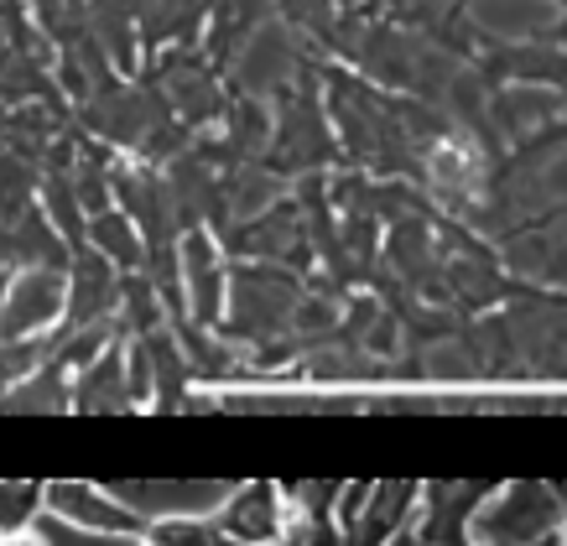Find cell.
I'll return each mask as SVG.
<instances>
[{"label": "cell", "instance_id": "3", "mask_svg": "<svg viewBox=\"0 0 567 546\" xmlns=\"http://www.w3.org/2000/svg\"><path fill=\"white\" fill-rule=\"evenodd\" d=\"M563 536L567 511L557 499V484H542V478L499 484L480 505L474 530H468L474 546H563Z\"/></svg>", "mask_w": 567, "mask_h": 546}, {"label": "cell", "instance_id": "11", "mask_svg": "<svg viewBox=\"0 0 567 546\" xmlns=\"http://www.w3.org/2000/svg\"><path fill=\"white\" fill-rule=\"evenodd\" d=\"M416 499H422V484H416V478L370 484V499H364V511H360V521H354V530L344 536V546H391L401 530H412Z\"/></svg>", "mask_w": 567, "mask_h": 546}, {"label": "cell", "instance_id": "17", "mask_svg": "<svg viewBox=\"0 0 567 546\" xmlns=\"http://www.w3.org/2000/svg\"><path fill=\"white\" fill-rule=\"evenodd\" d=\"M214 542H219L214 521H198V515H162V521L146 526V536H141L136 546H214Z\"/></svg>", "mask_w": 567, "mask_h": 546}, {"label": "cell", "instance_id": "23", "mask_svg": "<svg viewBox=\"0 0 567 546\" xmlns=\"http://www.w3.org/2000/svg\"><path fill=\"white\" fill-rule=\"evenodd\" d=\"M214 546H240V542H224V536H219V542H214Z\"/></svg>", "mask_w": 567, "mask_h": 546}, {"label": "cell", "instance_id": "20", "mask_svg": "<svg viewBox=\"0 0 567 546\" xmlns=\"http://www.w3.org/2000/svg\"><path fill=\"white\" fill-rule=\"evenodd\" d=\"M94 239H104V256L121 260V266H136L141 260V250L131 245V235H125V224L115 219V214H100V219H94Z\"/></svg>", "mask_w": 567, "mask_h": 546}, {"label": "cell", "instance_id": "16", "mask_svg": "<svg viewBox=\"0 0 567 546\" xmlns=\"http://www.w3.org/2000/svg\"><path fill=\"white\" fill-rule=\"evenodd\" d=\"M110 302H115V276L100 256H84L73 276V323H84L89 312H104Z\"/></svg>", "mask_w": 567, "mask_h": 546}, {"label": "cell", "instance_id": "21", "mask_svg": "<svg viewBox=\"0 0 567 546\" xmlns=\"http://www.w3.org/2000/svg\"><path fill=\"white\" fill-rule=\"evenodd\" d=\"M360 6H370V0H339V11H360Z\"/></svg>", "mask_w": 567, "mask_h": 546}, {"label": "cell", "instance_id": "24", "mask_svg": "<svg viewBox=\"0 0 567 546\" xmlns=\"http://www.w3.org/2000/svg\"><path fill=\"white\" fill-rule=\"evenodd\" d=\"M563 546H567V536H563Z\"/></svg>", "mask_w": 567, "mask_h": 546}, {"label": "cell", "instance_id": "22", "mask_svg": "<svg viewBox=\"0 0 567 546\" xmlns=\"http://www.w3.org/2000/svg\"><path fill=\"white\" fill-rule=\"evenodd\" d=\"M557 499H563V511H567V478H563V484H557Z\"/></svg>", "mask_w": 567, "mask_h": 546}, {"label": "cell", "instance_id": "7", "mask_svg": "<svg viewBox=\"0 0 567 546\" xmlns=\"http://www.w3.org/2000/svg\"><path fill=\"white\" fill-rule=\"evenodd\" d=\"M42 511L69 530L110 536V542H141L152 526L141 511H131L125 499H115L110 490H94V484H42Z\"/></svg>", "mask_w": 567, "mask_h": 546}, {"label": "cell", "instance_id": "1", "mask_svg": "<svg viewBox=\"0 0 567 546\" xmlns=\"http://www.w3.org/2000/svg\"><path fill=\"white\" fill-rule=\"evenodd\" d=\"M333 52L349 73H360L364 84L401 94V100H422V104H443L447 89L458 84V73L468 63H458L453 52L432 48L427 37L401 32L391 21L370 17V11H344L339 32H333Z\"/></svg>", "mask_w": 567, "mask_h": 546}, {"label": "cell", "instance_id": "2", "mask_svg": "<svg viewBox=\"0 0 567 546\" xmlns=\"http://www.w3.org/2000/svg\"><path fill=\"white\" fill-rule=\"evenodd\" d=\"M567 208V115H557L547 131L520 141L495 162V183H489V204H484L474 235L499 245L526 224L547 219Z\"/></svg>", "mask_w": 567, "mask_h": 546}, {"label": "cell", "instance_id": "12", "mask_svg": "<svg viewBox=\"0 0 567 546\" xmlns=\"http://www.w3.org/2000/svg\"><path fill=\"white\" fill-rule=\"evenodd\" d=\"M63 312V276L58 266H37L11 287L6 308H0V333H32Z\"/></svg>", "mask_w": 567, "mask_h": 546}, {"label": "cell", "instance_id": "18", "mask_svg": "<svg viewBox=\"0 0 567 546\" xmlns=\"http://www.w3.org/2000/svg\"><path fill=\"white\" fill-rule=\"evenodd\" d=\"M42 515V484H0V536L32 530Z\"/></svg>", "mask_w": 567, "mask_h": 546}, {"label": "cell", "instance_id": "8", "mask_svg": "<svg viewBox=\"0 0 567 546\" xmlns=\"http://www.w3.org/2000/svg\"><path fill=\"white\" fill-rule=\"evenodd\" d=\"M499 484L489 478H474V484H453V478H432L422 484V499H416V521L412 536L416 546H474L468 530H474V515Z\"/></svg>", "mask_w": 567, "mask_h": 546}, {"label": "cell", "instance_id": "15", "mask_svg": "<svg viewBox=\"0 0 567 546\" xmlns=\"http://www.w3.org/2000/svg\"><path fill=\"white\" fill-rule=\"evenodd\" d=\"M188 271H193V291H198V318L219 323V256H214L208 235H188Z\"/></svg>", "mask_w": 567, "mask_h": 546}, {"label": "cell", "instance_id": "19", "mask_svg": "<svg viewBox=\"0 0 567 546\" xmlns=\"http://www.w3.org/2000/svg\"><path fill=\"white\" fill-rule=\"evenodd\" d=\"M281 11L292 27H302L308 37H318L323 48H333V32H339V0H281Z\"/></svg>", "mask_w": 567, "mask_h": 546}, {"label": "cell", "instance_id": "10", "mask_svg": "<svg viewBox=\"0 0 567 546\" xmlns=\"http://www.w3.org/2000/svg\"><path fill=\"white\" fill-rule=\"evenodd\" d=\"M214 530H219L224 542H240V546H276L287 536L281 484H240V490L219 505Z\"/></svg>", "mask_w": 567, "mask_h": 546}, {"label": "cell", "instance_id": "4", "mask_svg": "<svg viewBox=\"0 0 567 546\" xmlns=\"http://www.w3.org/2000/svg\"><path fill=\"white\" fill-rule=\"evenodd\" d=\"M468 69L480 73L484 89H547L557 100L567 104V48L547 42L542 32H526V37H495L489 27L480 32V52Z\"/></svg>", "mask_w": 567, "mask_h": 546}, {"label": "cell", "instance_id": "5", "mask_svg": "<svg viewBox=\"0 0 567 546\" xmlns=\"http://www.w3.org/2000/svg\"><path fill=\"white\" fill-rule=\"evenodd\" d=\"M281 172H323L328 162H344L333 125H328V104H323V84L302 69V84L287 89L281 100V146L271 156Z\"/></svg>", "mask_w": 567, "mask_h": 546}, {"label": "cell", "instance_id": "9", "mask_svg": "<svg viewBox=\"0 0 567 546\" xmlns=\"http://www.w3.org/2000/svg\"><path fill=\"white\" fill-rule=\"evenodd\" d=\"M495 250L516 281H532V287H547V291H567V208L526 224L516 235H505Z\"/></svg>", "mask_w": 567, "mask_h": 546}, {"label": "cell", "instance_id": "14", "mask_svg": "<svg viewBox=\"0 0 567 546\" xmlns=\"http://www.w3.org/2000/svg\"><path fill=\"white\" fill-rule=\"evenodd\" d=\"M73 401L84 411H115L131 401V380H125V370H121V349H110L104 359L89 364L84 380H79V391H73Z\"/></svg>", "mask_w": 567, "mask_h": 546}, {"label": "cell", "instance_id": "6", "mask_svg": "<svg viewBox=\"0 0 567 546\" xmlns=\"http://www.w3.org/2000/svg\"><path fill=\"white\" fill-rule=\"evenodd\" d=\"M364 11L401 27V32L427 37L432 48L453 52L458 63H474V52H480L484 27L468 17V0H370Z\"/></svg>", "mask_w": 567, "mask_h": 546}, {"label": "cell", "instance_id": "13", "mask_svg": "<svg viewBox=\"0 0 567 546\" xmlns=\"http://www.w3.org/2000/svg\"><path fill=\"white\" fill-rule=\"evenodd\" d=\"M235 250H266V256L297 260V266L308 271L312 250H308V229H302V208H297V198H281V208H271L256 229H245Z\"/></svg>", "mask_w": 567, "mask_h": 546}]
</instances>
